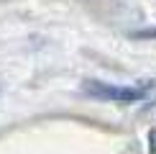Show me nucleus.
Returning a JSON list of instances; mask_svg holds the SVG:
<instances>
[{
  "label": "nucleus",
  "mask_w": 156,
  "mask_h": 154,
  "mask_svg": "<svg viewBox=\"0 0 156 154\" xmlns=\"http://www.w3.org/2000/svg\"><path fill=\"white\" fill-rule=\"evenodd\" d=\"M82 90L97 100H110V103H138L146 98V87L113 85V82H102V80H87L82 85Z\"/></svg>",
  "instance_id": "f257e3e1"
},
{
  "label": "nucleus",
  "mask_w": 156,
  "mask_h": 154,
  "mask_svg": "<svg viewBox=\"0 0 156 154\" xmlns=\"http://www.w3.org/2000/svg\"><path fill=\"white\" fill-rule=\"evenodd\" d=\"M136 38H156V28H146V31H136Z\"/></svg>",
  "instance_id": "f03ea898"
}]
</instances>
